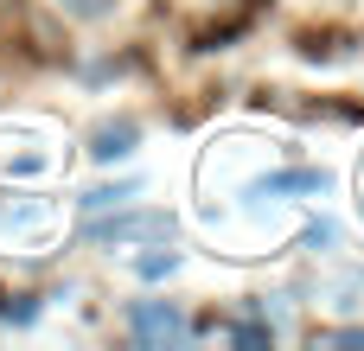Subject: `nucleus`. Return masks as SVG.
<instances>
[{"label":"nucleus","instance_id":"13","mask_svg":"<svg viewBox=\"0 0 364 351\" xmlns=\"http://www.w3.org/2000/svg\"><path fill=\"white\" fill-rule=\"evenodd\" d=\"M13 13H19V0H0V26H6V19H13Z\"/></svg>","mask_w":364,"mask_h":351},{"label":"nucleus","instance_id":"1","mask_svg":"<svg viewBox=\"0 0 364 351\" xmlns=\"http://www.w3.org/2000/svg\"><path fill=\"white\" fill-rule=\"evenodd\" d=\"M160 13L192 38V45H224L250 26L256 0H160Z\"/></svg>","mask_w":364,"mask_h":351},{"label":"nucleus","instance_id":"3","mask_svg":"<svg viewBox=\"0 0 364 351\" xmlns=\"http://www.w3.org/2000/svg\"><path fill=\"white\" fill-rule=\"evenodd\" d=\"M128 333L141 345H173V339H186V320H179L173 301H134L128 307Z\"/></svg>","mask_w":364,"mask_h":351},{"label":"nucleus","instance_id":"10","mask_svg":"<svg viewBox=\"0 0 364 351\" xmlns=\"http://www.w3.org/2000/svg\"><path fill=\"white\" fill-rule=\"evenodd\" d=\"M230 339H237V345H269V339H275V326H262V320H243V326H230Z\"/></svg>","mask_w":364,"mask_h":351},{"label":"nucleus","instance_id":"5","mask_svg":"<svg viewBox=\"0 0 364 351\" xmlns=\"http://www.w3.org/2000/svg\"><path fill=\"white\" fill-rule=\"evenodd\" d=\"M134 141H141V122H134V115H122V122H102V128L90 134V153H96V160H128V153H134Z\"/></svg>","mask_w":364,"mask_h":351},{"label":"nucleus","instance_id":"9","mask_svg":"<svg viewBox=\"0 0 364 351\" xmlns=\"http://www.w3.org/2000/svg\"><path fill=\"white\" fill-rule=\"evenodd\" d=\"M134 269H141V275H147V281H166V275H173V269H179V256H173V249H166V256H160V249H154V256H141V262H134Z\"/></svg>","mask_w":364,"mask_h":351},{"label":"nucleus","instance_id":"11","mask_svg":"<svg viewBox=\"0 0 364 351\" xmlns=\"http://www.w3.org/2000/svg\"><path fill=\"white\" fill-rule=\"evenodd\" d=\"M70 19H102V13H115V0H58Z\"/></svg>","mask_w":364,"mask_h":351},{"label":"nucleus","instance_id":"8","mask_svg":"<svg viewBox=\"0 0 364 351\" xmlns=\"http://www.w3.org/2000/svg\"><path fill=\"white\" fill-rule=\"evenodd\" d=\"M333 243H339V224H326V217H314L301 237V249H333Z\"/></svg>","mask_w":364,"mask_h":351},{"label":"nucleus","instance_id":"7","mask_svg":"<svg viewBox=\"0 0 364 351\" xmlns=\"http://www.w3.org/2000/svg\"><path fill=\"white\" fill-rule=\"evenodd\" d=\"M0 313H6L13 326H32V320H38V301H32V294H6V301H0Z\"/></svg>","mask_w":364,"mask_h":351},{"label":"nucleus","instance_id":"4","mask_svg":"<svg viewBox=\"0 0 364 351\" xmlns=\"http://www.w3.org/2000/svg\"><path fill=\"white\" fill-rule=\"evenodd\" d=\"M333 179L320 173V166H288V173H269V179H256L250 185V205H262V198H288V192H326Z\"/></svg>","mask_w":364,"mask_h":351},{"label":"nucleus","instance_id":"6","mask_svg":"<svg viewBox=\"0 0 364 351\" xmlns=\"http://www.w3.org/2000/svg\"><path fill=\"white\" fill-rule=\"evenodd\" d=\"M128 198H134V179H122V185H96V192H83V217L115 211V205H128Z\"/></svg>","mask_w":364,"mask_h":351},{"label":"nucleus","instance_id":"2","mask_svg":"<svg viewBox=\"0 0 364 351\" xmlns=\"http://www.w3.org/2000/svg\"><path fill=\"white\" fill-rule=\"evenodd\" d=\"M83 237L90 243H147V237H173V217L166 211H96L90 224H83Z\"/></svg>","mask_w":364,"mask_h":351},{"label":"nucleus","instance_id":"12","mask_svg":"<svg viewBox=\"0 0 364 351\" xmlns=\"http://www.w3.org/2000/svg\"><path fill=\"white\" fill-rule=\"evenodd\" d=\"M326 345H364V326H346V333H326Z\"/></svg>","mask_w":364,"mask_h":351}]
</instances>
